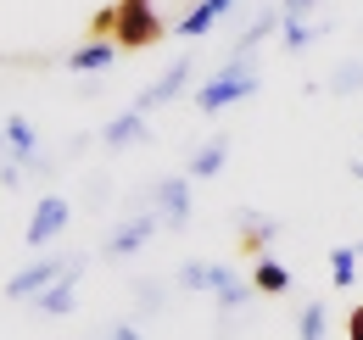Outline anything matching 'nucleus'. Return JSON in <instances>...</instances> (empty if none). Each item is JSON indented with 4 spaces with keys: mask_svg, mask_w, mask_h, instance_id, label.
I'll use <instances>...</instances> for the list:
<instances>
[{
    "mask_svg": "<svg viewBox=\"0 0 363 340\" xmlns=\"http://www.w3.org/2000/svg\"><path fill=\"white\" fill-rule=\"evenodd\" d=\"M246 95H257V67H252V56H229L224 73L218 79H207V84L196 89V112H224L235 101H246Z\"/></svg>",
    "mask_w": 363,
    "mask_h": 340,
    "instance_id": "nucleus-1",
    "label": "nucleus"
},
{
    "mask_svg": "<svg viewBox=\"0 0 363 340\" xmlns=\"http://www.w3.org/2000/svg\"><path fill=\"white\" fill-rule=\"evenodd\" d=\"M162 40V17L151 11V0H118L112 6V45L123 50H145Z\"/></svg>",
    "mask_w": 363,
    "mask_h": 340,
    "instance_id": "nucleus-2",
    "label": "nucleus"
},
{
    "mask_svg": "<svg viewBox=\"0 0 363 340\" xmlns=\"http://www.w3.org/2000/svg\"><path fill=\"white\" fill-rule=\"evenodd\" d=\"M67 268H73V256H40V262H28L23 273H11V279H6V296H11V301H34L45 285H56Z\"/></svg>",
    "mask_w": 363,
    "mask_h": 340,
    "instance_id": "nucleus-3",
    "label": "nucleus"
},
{
    "mask_svg": "<svg viewBox=\"0 0 363 340\" xmlns=\"http://www.w3.org/2000/svg\"><path fill=\"white\" fill-rule=\"evenodd\" d=\"M151 212L168 229H184L190 223V178H157L151 184Z\"/></svg>",
    "mask_w": 363,
    "mask_h": 340,
    "instance_id": "nucleus-4",
    "label": "nucleus"
},
{
    "mask_svg": "<svg viewBox=\"0 0 363 340\" xmlns=\"http://www.w3.org/2000/svg\"><path fill=\"white\" fill-rule=\"evenodd\" d=\"M67 217H73V207H67L62 196H45V201L34 207V217H28V246H50V240L67 229Z\"/></svg>",
    "mask_w": 363,
    "mask_h": 340,
    "instance_id": "nucleus-5",
    "label": "nucleus"
},
{
    "mask_svg": "<svg viewBox=\"0 0 363 340\" xmlns=\"http://www.w3.org/2000/svg\"><path fill=\"white\" fill-rule=\"evenodd\" d=\"M79 273H84V262H73L56 285H45V290L34 296V312H40V318H62V312H73V285H79Z\"/></svg>",
    "mask_w": 363,
    "mask_h": 340,
    "instance_id": "nucleus-6",
    "label": "nucleus"
},
{
    "mask_svg": "<svg viewBox=\"0 0 363 340\" xmlns=\"http://www.w3.org/2000/svg\"><path fill=\"white\" fill-rule=\"evenodd\" d=\"M157 234V212H145V217H129V223H118L112 234H106V256H135L145 240Z\"/></svg>",
    "mask_w": 363,
    "mask_h": 340,
    "instance_id": "nucleus-7",
    "label": "nucleus"
},
{
    "mask_svg": "<svg viewBox=\"0 0 363 340\" xmlns=\"http://www.w3.org/2000/svg\"><path fill=\"white\" fill-rule=\"evenodd\" d=\"M184 79H190V56H179V62H168V73H162L157 84L145 89V95H140L135 106H140V112H151V106H168V101H174V95L184 89Z\"/></svg>",
    "mask_w": 363,
    "mask_h": 340,
    "instance_id": "nucleus-8",
    "label": "nucleus"
},
{
    "mask_svg": "<svg viewBox=\"0 0 363 340\" xmlns=\"http://www.w3.org/2000/svg\"><path fill=\"white\" fill-rule=\"evenodd\" d=\"M101 140H106V151H123V145H140V140H151V128H145V112L135 106V112H123V118H112Z\"/></svg>",
    "mask_w": 363,
    "mask_h": 340,
    "instance_id": "nucleus-9",
    "label": "nucleus"
},
{
    "mask_svg": "<svg viewBox=\"0 0 363 340\" xmlns=\"http://www.w3.org/2000/svg\"><path fill=\"white\" fill-rule=\"evenodd\" d=\"M229 6H235V0H196V6L179 17V40H201V34H207V28L229 11Z\"/></svg>",
    "mask_w": 363,
    "mask_h": 340,
    "instance_id": "nucleus-10",
    "label": "nucleus"
},
{
    "mask_svg": "<svg viewBox=\"0 0 363 340\" xmlns=\"http://www.w3.org/2000/svg\"><path fill=\"white\" fill-rule=\"evenodd\" d=\"M112 56H118L112 40H90V45H79V50H67V73H106Z\"/></svg>",
    "mask_w": 363,
    "mask_h": 340,
    "instance_id": "nucleus-11",
    "label": "nucleus"
},
{
    "mask_svg": "<svg viewBox=\"0 0 363 340\" xmlns=\"http://www.w3.org/2000/svg\"><path fill=\"white\" fill-rule=\"evenodd\" d=\"M224 162H229V134H213V140L190 157V173H196V178H213V173H224Z\"/></svg>",
    "mask_w": 363,
    "mask_h": 340,
    "instance_id": "nucleus-12",
    "label": "nucleus"
},
{
    "mask_svg": "<svg viewBox=\"0 0 363 340\" xmlns=\"http://www.w3.org/2000/svg\"><path fill=\"white\" fill-rule=\"evenodd\" d=\"M213 296H218V307H224V312H240V307H246V296H252V285H246L235 268H224V262H218V285H213Z\"/></svg>",
    "mask_w": 363,
    "mask_h": 340,
    "instance_id": "nucleus-13",
    "label": "nucleus"
},
{
    "mask_svg": "<svg viewBox=\"0 0 363 340\" xmlns=\"http://www.w3.org/2000/svg\"><path fill=\"white\" fill-rule=\"evenodd\" d=\"M0 134H6L11 157H17L23 168H34V123H28V118H6V128H0Z\"/></svg>",
    "mask_w": 363,
    "mask_h": 340,
    "instance_id": "nucleus-14",
    "label": "nucleus"
},
{
    "mask_svg": "<svg viewBox=\"0 0 363 340\" xmlns=\"http://www.w3.org/2000/svg\"><path fill=\"white\" fill-rule=\"evenodd\" d=\"M252 285H257V290H269V296H285V290H291V268H285V262H274V256H257Z\"/></svg>",
    "mask_w": 363,
    "mask_h": 340,
    "instance_id": "nucleus-15",
    "label": "nucleus"
},
{
    "mask_svg": "<svg viewBox=\"0 0 363 340\" xmlns=\"http://www.w3.org/2000/svg\"><path fill=\"white\" fill-rule=\"evenodd\" d=\"M274 234H279V217H263V212H240V240H246V251L269 246Z\"/></svg>",
    "mask_w": 363,
    "mask_h": 340,
    "instance_id": "nucleus-16",
    "label": "nucleus"
},
{
    "mask_svg": "<svg viewBox=\"0 0 363 340\" xmlns=\"http://www.w3.org/2000/svg\"><path fill=\"white\" fill-rule=\"evenodd\" d=\"M324 324H330V307H324V301H308L302 318H296V340H324Z\"/></svg>",
    "mask_w": 363,
    "mask_h": 340,
    "instance_id": "nucleus-17",
    "label": "nucleus"
},
{
    "mask_svg": "<svg viewBox=\"0 0 363 340\" xmlns=\"http://www.w3.org/2000/svg\"><path fill=\"white\" fill-rule=\"evenodd\" d=\"M179 285L184 290H213V285H218V262H184Z\"/></svg>",
    "mask_w": 363,
    "mask_h": 340,
    "instance_id": "nucleus-18",
    "label": "nucleus"
},
{
    "mask_svg": "<svg viewBox=\"0 0 363 340\" xmlns=\"http://www.w3.org/2000/svg\"><path fill=\"white\" fill-rule=\"evenodd\" d=\"M358 246H341V251L330 256V279H335V285H341V290H347V285H352V279H358Z\"/></svg>",
    "mask_w": 363,
    "mask_h": 340,
    "instance_id": "nucleus-19",
    "label": "nucleus"
},
{
    "mask_svg": "<svg viewBox=\"0 0 363 340\" xmlns=\"http://www.w3.org/2000/svg\"><path fill=\"white\" fill-rule=\"evenodd\" d=\"M318 34H324V28H318V23H308V17H285V50H308Z\"/></svg>",
    "mask_w": 363,
    "mask_h": 340,
    "instance_id": "nucleus-20",
    "label": "nucleus"
},
{
    "mask_svg": "<svg viewBox=\"0 0 363 340\" xmlns=\"http://www.w3.org/2000/svg\"><path fill=\"white\" fill-rule=\"evenodd\" d=\"M330 89H335V95L363 89V62H341V67H335V79H330Z\"/></svg>",
    "mask_w": 363,
    "mask_h": 340,
    "instance_id": "nucleus-21",
    "label": "nucleus"
},
{
    "mask_svg": "<svg viewBox=\"0 0 363 340\" xmlns=\"http://www.w3.org/2000/svg\"><path fill=\"white\" fill-rule=\"evenodd\" d=\"M313 6H318V0H279V11H285V17H308Z\"/></svg>",
    "mask_w": 363,
    "mask_h": 340,
    "instance_id": "nucleus-22",
    "label": "nucleus"
},
{
    "mask_svg": "<svg viewBox=\"0 0 363 340\" xmlns=\"http://www.w3.org/2000/svg\"><path fill=\"white\" fill-rule=\"evenodd\" d=\"M101 340H145V335H140L135 324H112V329H106V335H101Z\"/></svg>",
    "mask_w": 363,
    "mask_h": 340,
    "instance_id": "nucleus-23",
    "label": "nucleus"
},
{
    "mask_svg": "<svg viewBox=\"0 0 363 340\" xmlns=\"http://www.w3.org/2000/svg\"><path fill=\"white\" fill-rule=\"evenodd\" d=\"M347 340H363V307H352V318H347Z\"/></svg>",
    "mask_w": 363,
    "mask_h": 340,
    "instance_id": "nucleus-24",
    "label": "nucleus"
},
{
    "mask_svg": "<svg viewBox=\"0 0 363 340\" xmlns=\"http://www.w3.org/2000/svg\"><path fill=\"white\" fill-rule=\"evenodd\" d=\"M6 151H11V145H6V134H0V157H6Z\"/></svg>",
    "mask_w": 363,
    "mask_h": 340,
    "instance_id": "nucleus-25",
    "label": "nucleus"
},
{
    "mask_svg": "<svg viewBox=\"0 0 363 340\" xmlns=\"http://www.w3.org/2000/svg\"><path fill=\"white\" fill-rule=\"evenodd\" d=\"M352 173H358V178H363V162H352Z\"/></svg>",
    "mask_w": 363,
    "mask_h": 340,
    "instance_id": "nucleus-26",
    "label": "nucleus"
},
{
    "mask_svg": "<svg viewBox=\"0 0 363 340\" xmlns=\"http://www.w3.org/2000/svg\"><path fill=\"white\" fill-rule=\"evenodd\" d=\"M358 256H363V240H358Z\"/></svg>",
    "mask_w": 363,
    "mask_h": 340,
    "instance_id": "nucleus-27",
    "label": "nucleus"
}]
</instances>
